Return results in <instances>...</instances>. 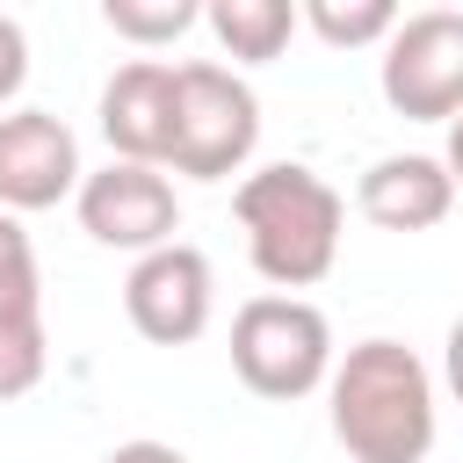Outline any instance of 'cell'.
I'll return each mask as SVG.
<instances>
[{
    "instance_id": "277c9868",
    "label": "cell",
    "mask_w": 463,
    "mask_h": 463,
    "mask_svg": "<svg viewBox=\"0 0 463 463\" xmlns=\"http://www.w3.org/2000/svg\"><path fill=\"white\" fill-rule=\"evenodd\" d=\"M260 145V101L253 87L217 65V58H188L174 65V174L188 181H224L253 159Z\"/></svg>"
},
{
    "instance_id": "8fae6325",
    "label": "cell",
    "mask_w": 463,
    "mask_h": 463,
    "mask_svg": "<svg viewBox=\"0 0 463 463\" xmlns=\"http://www.w3.org/2000/svg\"><path fill=\"white\" fill-rule=\"evenodd\" d=\"M203 22H210V36L224 43V58H239V65H268V58H282V43L297 36L304 14H297L289 0H210Z\"/></svg>"
},
{
    "instance_id": "8992f818",
    "label": "cell",
    "mask_w": 463,
    "mask_h": 463,
    "mask_svg": "<svg viewBox=\"0 0 463 463\" xmlns=\"http://www.w3.org/2000/svg\"><path fill=\"white\" fill-rule=\"evenodd\" d=\"M72 203H80V224H87L94 246H116V253H137V260L174 246V232H181L174 181L159 166H137V159H109L101 174L80 181Z\"/></svg>"
},
{
    "instance_id": "9c48e42d",
    "label": "cell",
    "mask_w": 463,
    "mask_h": 463,
    "mask_svg": "<svg viewBox=\"0 0 463 463\" xmlns=\"http://www.w3.org/2000/svg\"><path fill=\"white\" fill-rule=\"evenodd\" d=\"M101 137L116 159L166 166L174 159V65L166 58H130L101 87Z\"/></svg>"
},
{
    "instance_id": "3957f363",
    "label": "cell",
    "mask_w": 463,
    "mask_h": 463,
    "mask_svg": "<svg viewBox=\"0 0 463 463\" xmlns=\"http://www.w3.org/2000/svg\"><path fill=\"white\" fill-rule=\"evenodd\" d=\"M232 369L253 398H311L333 383V326L304 297H246L232 318Z\"/></svg>"
},
{
    "instance_id": "5bb4252c",
    "label": "cell",
    "mask_w": 463,
    "mask_h": 463,
    "mask_svg": "<svg viewBox=\"0 0 463 463\" xmlns=\"http://www.w3.org/2000/svg\"><path fill=\"white\" fill-rule=\"evenodd\" d=\"M51 369V340H43V311H14L0 318V398L36 391Z\"/></svg>"
},
{
    "instance_id": "d6986e66",
    "label": "cell",
    "mask_w": 463,
    "mask_h": 463,
    "mask_svg": "<svg viewBox=\"0 0 463 463\" xmlns=\"http://www.w3.org/2000/svg\"><path fill=\"white\" fill-rule=\"evenodd\" d=\"M441 166H449V181L463 188V116L449 123V152H441Z\"/></svg>"
},
{
    "instance_id": "e0dca14e",
    "label": "cell",
    "mask_w": 463,
    "mask_h": 463,
    "mask_svg": "<svg viewBox=\"0 0 463 463\" xmlns=\"http://www.w3.org/2000/svg\"><path fill=\"white\" fill-rule=\"evenodd\" d=\"M101 463H188V456L166 449V441H123V449H109Z\"/></svg>"
},
{
    "instance_id": "6da1fadb",
    "label": "cell",
    "mask_w": 463,
    "mask_h": 463,
    "mask_svg": "<svg viewBox=\"0 0 463 463\" xmlns=\"http://www.w3.org/2000/svg\"><path fill=\"white\" fill-rule=\"evenodd\" d=\"M333 441L354 463H427L434 449V376L405 340H354L333 362Z\"/></svg>"
},
{
    "instance_id": "ac0fdd59",
    "label": "cell",
    "mask_w": 463,
    "mask_h": 463,
    "mask_svg": "<svg viewBox=\"0 0 463 463\" xmlns=\"http://www.w3.org/2000/svg\"><path fill=\"white\" fill-rule=\"evenodd\" d=\"M441 376H449V391H456V405H463V318L449 326V347H441Z\"/></svg>"
},
{
    "instance_id": "7c38bea8",
    "label": "cell",
    "mask_w": 463,
    "mask_h": 463,
    "mask_svg": "<svg viewBox=\"0 0 463 463\" xmlns=\"http://www.w3.org/2000/svg\"><path fill=\"white\" fill-rule=\"evenodd\" d=\"M333 51H354V43H391V29L405 22L391 0H304L297 7Z\"/></svg>"
},
{
    "instance_id": "52a82bcc",
    "label": "cell",
    "mask_w": 463,
    "mask_h": 463,
    "mask_svg": "<svg viewBox=\"0 0 463 463\" xmlns=\"http://www.w3.org/2000/svg\"><path fill=\"white\" fill-rule=\"evenodd\" d=\"M123 311H130V326H137L152 347H188V340H203V326H210V260H203V246L174 239V246L130 260V275H123Z\"/></svg>"
},
{
    "instance_id": "2e32d148",
    "label": "cell",
    "mask_w": 463,
    "mask_h": 463,
    "mask_svg": "<svg viewBox=\"0 0 463 463\" xmlns=\"http://www.w3.org/2000/svg\"><path fill=\"white\" fill-rule=\"evenodd\" d=\"M22 80H29V36L14 14H0V109L22 94Z\"/></svg>"
},
{
    "instance_id": "7a4b0ae2",
    "label": "cell",
    "mask_w": 463,
    "mask_h": 463,
    "mask_svg": "<svg viewBox=\"0 0 463 463\" xmlns=\"http://www.w3.org/2000/svg\"><path fill=\"white\" fill-rule=\"evenodd\" d=\"M232 217L246 232V253H253V275L275 282V289H311L333 253H340V188L318 181L311 166L282 159V166H260L232 188Z\"/></svg>"
},
{
    "instance_id": "ba28073f",
    "label": "cell",
    "mask_w": 463,
    "mask_h": 463,
    "mask_svg": "<svg viewBox=\"0 0 463 463\" xmlns=\"http://www.w3.org/2000/svg\"><path fill=\"white\" fill-rule=\"evenodd\" d=\"M80 137L51 109H7L0 116V210H51L80 195Z\"/></svg>"
},
{
    "instance_id": "30bf717a",
    "label": "cell",
    "mask_w": 463,
    "mask_h": 463,
    "mask_svg": "<svg viewBox=\"0 0 463 463\" xmlns=\"http://www.w3.org/2000/svg\"><path fill=\"white\" fill-rule=\"evenodd\" d=\"M354 210L376 232H434L456 210V181L434 152H391L354 181Z\"/></svg>"
},
{
    "instance_id": "4fadbf2b",
    "label": "cell",
    "mask_w": 463,
    "mask_h": 463,
    "mask_svg": "<svg viewBox=\"0 0 463 463\" xmlns=\"http://www.w3.org/2000/svg\"><path fill=\"white\" fill-rule=\"evenodd\" d=\"M101 22H109L123 43L152 51V43L188 36V29L203 22V7H195V0H101Z\"/></svg>"
},
{
    "instance_id": "9a60e30c",
    "label": "cell",
    "mask_w": 463,
    "mask_h": 463,
    "mask_svg": "<svg viewBox=\"0 0 463 463\" xmlns=\"http://www.w3.org/2000/svg\"><path fill=\"white\" fill-rule=\"evenodd\" d=\"M14 311H43V289H36V246L22 232L14 210H0V318Z\"/></svg>"
},
{
    "instance_id": "5b68a950",
    "label": "cell",
    "mask_w": 463,
    "mask_h": 463,
    "mask_svg": "<svg viewBox=\"0 0 463 463\" xmlns=\"http://www.w3.org/2000/svg\"><path fill=\"white\" fill-rule=\"evenodd\" d=\"M383 101L412 123H456L463 116V14L420 7L383 43Z\"/></svg>"
}]
</instances>
